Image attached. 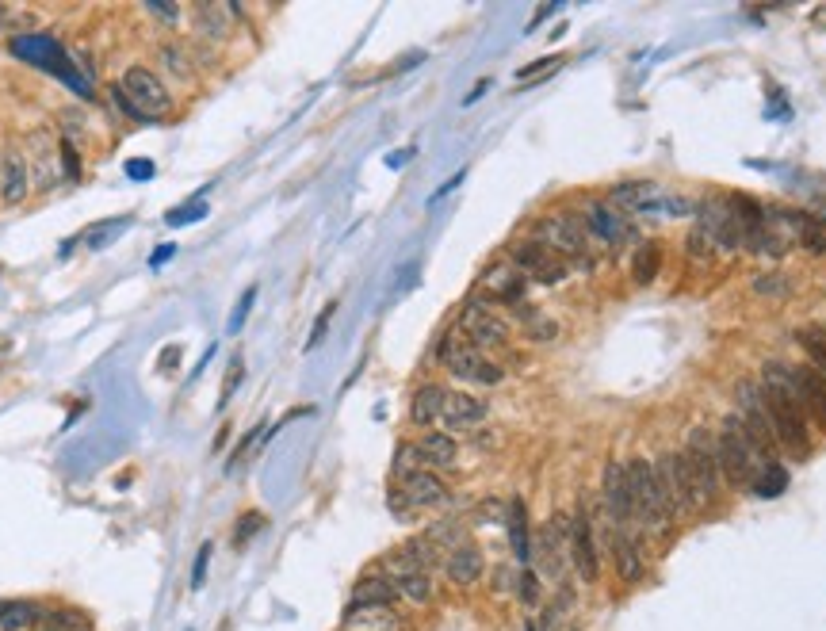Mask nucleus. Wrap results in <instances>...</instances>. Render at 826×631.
I'll return each mask as SVG.
<instances>
[{
    "instance_id": "1",
    "label": "nucleus",
    "mask_w": 826,
    "mask_h": 631,
    "mask_svg": "<svg viewBox=\"0 0 826 631\" xmlns=\"http://www.w3.org/2000/svg\"><path fill=\"white\" fill-rule=\"evenodd\" d=\"M761 398H765V414H769V429L777 436V448L788 456L804 459L811 452V421L796 402L792 391V375L788 364L781 360H765L761 364Z\"/></svg>"
},
{
    "instance_id": "2",
    "label": "nucleus",
    "mask_w": 826,
    "mask_h": 631,
    "mask_svg": "<svg viewBox=\"0 0 826 631\" xmlns=\"http://www.w3.org/2000/svg\"><path fill=\"white\" fill-rule=\"evenodd\" d=\"M544 249H551L566 268H593V257H589V238L586 226L578 211H551V215H540L532 222V234Z\"/></svg>"
},
{
    "instance_id": "3",
    "label": "nucleus",
    "mask_w": 826,
    "mask_h": 631,
    "mask_svg": "<svg viewBox=\"0 0 826 631\" xmlns=\"http://www.w3.org/2000/svg\"><path fill=\"white\" fill-rule=\"evenodd\" d=\"M716 456H719V475H723L727 486H735V490H750L754 479H758L761 467H765V463H773V459H761L758 448L746 440V433H742V425H739V417L735 414L727 417V421H723V429H719Z\"/></svg>"
},
{
    "instance_id": "4",
    "label": "nucleus",
    "mask_w": 826,
    "mask_h": 631,
    "mask_svg": "<svg viewBox=\"0 0 826 631\" xmlns=\"http://www.w3.org/2000/svg\"><path fill=\"white\" fill-rule=\"evenodd\" d=\"M436 364H444L459 383H471V387H498V383H505V368H501L498 360H490L486 352L475 349V345H467V341L459 337V329H448V333L440 337Z\"/></svg>"
},
{
    "instance_id": "5",
    "label": "nucleus",
    "mask_w": 826,
    "mask_h": 631,
    "mask_svg": "<svg viewBox=\"0 0 826 631\" xmlns=\"http://www.w3.org/2000/svg\"><path fill=\"white\" fill-rule=\"evenodd\" d=\"M624 471H628V486H631V501H635V524H643L647 532L662 536L670 532L674 524V513L658 490V479H654V463L647 456H631L624 459Z\"/></svg>"
},
{
    "instance_id": "6",
    "label": "nucleus",
    "mask_w": 826,
    "mask_h": 631,
    "mask_svg": "<svg viewBox=\"0 0 826 631\" xmlns=\"http://www.w3.org/2000/svg\"><path fill=\"white\" fill-rule=\"evenodd\" d=\"M456 329L467 345H475V349L486 352V356L494 349H505L509 337H513V333H509V322H505L486 299H479V295L463 303V310H459L456 318Z\"/></svg>"
},
{
    "instance_id": "7",
    "label": "nucleus",
    "mask_w": 826,
    "mask_h": 631,
    "mask_svg": "<svg viewBox=\"0 0 826 631\" xmlns=\"http://www.w3.org/2000/svg\"><path fill=\"white\" fill-rule=\"evenodd\" d=\"M651 463H654L658 490H662V498H666L674 517L677 513H700V509H704V498H700L693 471H689V463H685L681 452H662V456L651 459Z\"/></svg>"
},
{
    "instance_id": "8",
    "label": "nucleus",
    "mask_w": 826,
    "mask_h": 631,
    "mask_svg": "<svg viewBox=\"0 0 826 631\" xmlns=\"http://www.w3.org/2000/svg\"><path fill=\"white\" fill-rule=\"evenodd\" d=\"M119 88L131 96L134 108L146 115V123H150V119H165V115H173V108H176V96L169 92V85L161 81V73L150 66H142V62H134V66L123 69Z\"/></svg>"
},
{
    "instance_id": "9",
    "label": "nucleus",
    "mask_w": 826,
    "mask_h": 631,
    "mask_svg": "<svg viewBox=\"0 0 826 631\" xmlns=\"http://www.w3.org/2000/svg\"><path fill=\"white\" fill-rule=\"evenodd\" d=\"M505 261L513 264L528 283H540V287H559L566 283L570 268H566L551 249H544L536 238H517L505 245Z\"/></svg>"
},
{
    "instance_id": "10",
    "label": "nucleus",
    "mask_w": 826,
    "mask_h": 631,
    "mask_svg": "<svg viewBox=\"0 0 826 631\" xmlns=\"http://www.w3.org/2000/svg\"><path fill=\"white\" fill-rule=\"evenodd\" d=\"M681 456H685L689 471H693V482H696V490H700V498H704V505H712V501L719 498V490H723L716 436L708 433L704 425H693V429H689V444H685Z\"/></svg>"
},
{
    "instance_id": "11",
    "label": "nucleus",
    "mask_w": 826,
    "mask_h": 631,
    "mask_svg": "<svg viewBox=\"0 0 826 631\" xmlns=\"http://www.w3.org/2000/svg\"><path fill=\"white\" fill-rule=\"evenodd\" d=\"M578 218H582V226H586V238L605 245V249H620V241H628L631 234V218L624 215V211H616L609 199L589 196L586 203H582Z\"/></svg>"
},
{
    "instance_id": "12",
    "label": "nucleus",
    "mask_w": 826,
    "mask_h": 631,
    "mask_svg": "<svg viewBox=\"0 0 826 631\" xmlns=\"http://www.w3.org/2000/svg\"><path fill=\"white\" fill-rule=\"evenodd\" d=\"M379 570H383V574L394 582V589H398V597H402V601H410V605H429V601H433V593H436L433 574H429V570H421V566L413 563L402 547L391 551V555L379 563Z\"/></svg>"
},
{
    "instance_id": "13",
    "label": "nucleus",
    "mask_w": 826,
    "mask_h": 631,
    "mask_svg": "<svg viewBox=\"0 0 826 631\" xmlns=\"http://www.w3.org/2000/svg\"><path fill=\"white\" fill-rule=\"evenodd\" d=\"M27 165H31V184L39 196H50L62 180V157H58V142L50 131H31L27 134Z\"/></svg>"
},
{
    "instance_id": "14",
    "label": "nucleus",
    "mask_w": 826,
    "mask_h": 631,
    "mask_svg": "<svg viewBox=\"0 0 826 631\" xmlns=\"http://www.w3.org/2000/svg\"><path fill=\"white\" fill-rule=\"evenodd\" d=\"M601 501H605V513H609L612 528H635V501H631L628 471L620 459H609L605 471H601Z\"/></svg>"
},
{
    "instance_id": "15",
    "label": "nucleus",
    "mask_w": 826,
    "mask_h": 631,
    "mask_svg": "<svg viewBox=\"0 0 826 631\" xmlns=\"http://www.w3.org/2000/svg\"><path fill=\"white\" fill-rule=\"evenodd\" d=\"M566 555L578 570L582 582H597L601 578V555H597V540H593V521H589V509L578 505V513L570 517V540H566Z\"/></svg>"
},
{
    "instance_id": "16",
    "label": "nucleus",
    "mask_w": 826,
    "mask_h": 631,
    "mask_svg": "<svg viewBox=\"0 0 826 631\" xmlns=\"http://www.w3.org/2000/svg\"><path fill=\"white\" fill-rule=\"evenodd\" d=\"M696 222L708 230V238L716 245V253H742L746 249V238H742L739 222L731 215L727 199H712L704 207H696Z\"/></svg>"
},
{
    "instance_id": "17",
    "label": "nucleus",
    "mask_w": 826,
    "mask_h": 631,
    "mask_svg": "<svg viewBox=\"0 0 826 631\" xmlns=\"http://www.w3.org/2000/svg\"><path fill=\"white\" fill-rule=\"evenodd\" d=\"M524 295H528V280H524L509 261L490 264V268L479 276V299H486L490 306L494 303L517 306V303H524Z\"/></svg>"
},
{
    "instance_id": "18",
    "label": "nucleus",
    "mask_w": 826,
    "mask_h": 631,
    "mask_svg": "<svg viewBox=\"0 0 826 631\" xmlns=\"http://www.w3.org/2000/svg\"><path fill=\"white\" fill-rule=\"evenodd\" d=\"M31 192H35V184H31L27 153H23L20 146H8V150L0 153V203L20 207V203L31 199Z\"/></svg>"
},
{
    "instance_id": "19",
    "label": "nucleus",
    "mask_w": 826,
    "mask_h": 631,
    "mask_svg": "<svg viewBox=\"0 0 826 631\" xmlns=\"http://www.w3.org/2000/svg\"><path fill=\"white\" fill-rule=\"evenodd\" d=\"M788 375H792V391L807 421L826 429V379L811 364H788Z\"/></svg>"
},
{
    "instance_id": "20",
    "label": "nucleus",
    "mask_w": 826,
    "mask_h": 631,
    "mask_svg": "<svg viewBox=\"0 0 826 631\" xmlns=\"http://www.w3.org/2000/svg\"><path fill=\"white\" fill-rule=\"evenodd\" d=\"M486 417H490V402H486V398H479V394L471 391H448L444 410H440V425H444V433L456 436L482 425Z\"/></svg>"
},
{
    "instance_id": "21",
    "label": "nucleus",
    "mask_w": 826,
    "mask_h": 631,
    "mask_svg": "<svg viewBox=\"0 0 826 631\" xmlns=\"http://www.w3.org/2000/svg\"><path fill=\"white\" fill-rule=\"evenodd\" d=\"M398 494H402V501L410 505L413 513L417 509H436V505H448V498H452V490H448V482L440 479L436 471H413V475H406L402 479V486H398Z\"/></svg>"
},
{
    "instance_id": "22",
    "label": "nucleus",
    "mask_w": 826,
    "mask_h": 631,
    "mask_svg": "<svg viewBox=\"0 0 826 631\" xmlns=\"http://www.w3.org/2000/svg\"><path fill=\"white\" fill-rule=\"evenodd\" d=\"M192 16H196V39H203V43L211 46H222L230 35H234V20L241 16L238 4H196L192 8Z\"/></svg>"
},
{
    "instance_id": "23",
    "label": "nucleus",
    "mask_w": 826,
    "mask_h": 631,
    "mask_svg": "<svg viewBox=\"0 0 826 631\" xmlns=\"http://www.w3.org/2000/svg\"><path fill=\"white\" fill-rule=\"evenodd\" d=\"M444 574H448V582H452L456 589L479 586L482 574H486V555H482V547L463 544V547H456V551H448V555H444Z\"/></svg>"
},
{
    "instance_id": "24",
    "label": "nucleus",
    "mask_w": 826,
    "mask_h": 631,
    "mask_svg": "<svg viewBox=\"0 0 826 631\" xmlns=\"http://www.w3.org/2000/svg\"><path fill=\"white\" fill-rule=\"evenodd\" d=\"M417 452H421V459H425V467L429 471H452L459 463V444L452 433H444V429H429V433L417 436Z\"/></svg>"
},
{
    "instance_id": "25",
    "label": "nucleus",
    "mask_w": 826,
    "mask_h": 631,
    "mask_svg": "<svg viewBox=\"0 0 826 631\" xmlns=\"http://www.w3.org/2000/svg\"><path fill=\"white\" fill-rule=\"evenodd\" d=\"M609 551H612V563H616V574L628 582V586H635L639 578H643V551H639V540H635V532H624V528H612L609 536Z\"/></svg>"
},
{
    "instance_id": "26",
    "label": "nucleus",
    "mask_w": 826,
    "mask_h": 631,
    "mask_svg": "<svg viewBox=\"0 0 826 631\" xmlns=\"http://www.w3.org/2000/svg\"><path fill=\"white\" fill-rule=\"evenodd\" d=\"M402 597H398V589H394V582L375 566L371 574H364L360 582H356V589H352V601L348 605H371V609H394Z\"/></svg>"
},
{
    "instance_id": "27",
    "label": "nucleus",
    "mask_w": 826,
    "mask_h": 631,
    "mask_svg": "<svg viewBox=\"0 0 826 631\" xmlns=\"http://www.w3.org/2000/svg\"><path fill=\"white\" fill-rule=\"evenodd\" d=\"M444 398H448V387H440V383H421L410 398V425H417V429H433V425H440Z\"/></svg>"
},
{
    "instance_id": "28",
    "label": "nucleus",
    "mask_w": 826,
    "mask_h": 631,
    "mask_svg": "<svg viewBox=\"0 0 826 631\" xmlns=\"http://www.w3.org/2000/svg\"><path fill=\"white\" fill-rule=\"evenodd\" d=\"M394 628H398L394 609H371V605H348L345 624H341V631H394Z\"/></svg>"
},
{
    "instance_id": "29",
    "label": "nucleus",
    "mask_w": 826,
    "mask_h": 631,
    "mask_svg": "<svg viewBox=\"0 0 826 631\" xmlns=\"http://www.w3.org/2000/svg\"><path fill=\"white\" fill-rule=\"evenodd\" d=\"M157 62H161V69H165V73L173 77L176 85H192V81H196V73H199V69L192 66V54H188V46L173 43V39L157 46Z\"/></svg>"
},
{
    "instance_id": "30",
    "label": "nucleus",
    "mask_w": 826,
    "mask_h": 631,
    "mask_svg": "<svg viewBox=\"0 0 826 631\" xmlns=\"http://www.w3.org/2000/svg\"><path fill=\"white\" fill-rule=\"evenodd\" d=\"M505 521H509V544H513V555H517V563L528 566L532 563V536H528V505H524L521 498L509 501V513H505Z\"/></svg>"
},
{
    "instance_id": "31",
    "label": "nucleus",
    "mask_w": 826,
    "mask_h": 631,
    "mask_svg": "<svg viewBox=\"0 0 826 631\" xmlns=\"http://www.w3.org/2000/svg\"><path fill=\"white\" fill-rule=\"evenodd\" d=\"M131 215H119V218H104V222H92V226H85V234H81V241H85L88 249H108L111 241L119 238V234H127L131 230Z\"/></svg>"
},
{
    "instance_id": "32",
    "label": "nucleus",
    "mask_w": 826,
    "mask_h": 631,
    "mask_svg": "<svg viewBox=\"0 0 826 631\" xmlns=\"http://www.w3.org/2000/svg\"><path fill=\"white\" fill-rule=\"evenodd\" d=\"M43 620L46 605H39V601H12V609L4 612V620H0V631H31Z\"/></svg>"
},
{
    "instance_id": "33",
    "label": "nucleus",
    "mask_w": 826,
    "mask_h": 631,
    "mask_svg": "<svg viewBox=\"0 0 826 631\" xmlns=\"http://www.w3.org/2000/svg\"><path fill=\"white\" fill-rule=\"evenodd\" d=\"M658 272H662V245H658V241L639 245L635 261H631V276H635V283H654L658 280Z\"/></svg>"
},
{
    "instance_id": "34",
    "label": "nucleus",
    "mask_w": 826,
    "mask_h": 631,
    "mask_svg": "<svg viewBox=\"0 0 826 631\" xmlns=\"http://www.w3.org/2000/svg\"><path fill=\"white\" fill-rule=\"evenodd\" d=\"M800 349L807 352V364L826 379V326H807L796 333Z\"/></svg>"
},
{
    "instance_id": "35",
    "label": "nucleus",
    "mask_w": 826,
    "mask_h": 631,
    "mask_svg": "<svg viewBox=\"0 0 826 631\" xmlns=\"http://www.w3.org/2000/svg\"><path fill=\"white\" fill-rule=\"evenodd\" d=\"M758 498H777V494H784L788 490V471H784L781 463L773 459V463H765L758 471V479H754V486H750Z\"/></svg>"
},
{
    "instance_id": "36",
    "label": "nucleus",
    "mask_w": 826,
    "mask_h": 631,
    "mask_svg": "<svg viewBox=\"0 0 826 631\" xmlns=\"http://www.w3.org/2000/svg\"><path fill=\"white\" fill-rule=\"evenodd\" d=\"M46 631H92V616L85 609H46Z\"/></svg>"
},
{
    "instance_id": "37",
    "label": "nucleus",
    "mask_w": 826,
    "mask_h": 631,
    "mask_svg": "<svg viewBox=\"0 0 826 631\" xmlns=\"http://www.w3.org/2000/svg\"><path fill=\"white\" fill-rule=\"evenodd\" d=\"M402 551H406V555H410V559H413L417 566H421V570H429V574H433V566L444 563L440 547H436L433 540H429V536H417V540H410V544L402 547Z\"/></svg>"
},
{
    "instance_id": "38",
    "label": "nucleus",
    "mask_w": 826,
    "mask_h": 631,
    "mask_svg": "<svg viewBox=\"0 0 826 631\" xmlns=\"http://www.w3.org/2000/svg\"><path fill=\"white\" fill-rule=\"evenodd\" d=\"M685 257L693 264H708L712 257H716V245H712V238H708V230L696 222L693 230H689V238H685Z\"/></svg>"
},
{
    "instance_id": "39",
    "label": "nucleus",
    "mask_w": 826,
    "mask_h": 631,
    "mask_svg": "<svg viewBox=\"0 0 826 631\" xmlns=\"http://www.w3.org/2000/svg\"><path fill=\"white\" fill-rule=\"evenodd\" d=\"M413 471H425V459L417 452V440H402V444L394 448V475L406 479Z\"/></svg>"
},
{
    "instance_id": "40",
    "label": "nucleus",
    "mask_w": 826,
    "mask_h": 631,
    "mask_svg": "<svg viewBox=\"0 0 826 631\" xmlns=\"http://www.w3.org/2000/svg\"><path fill=\"white\" fill-rule=\"evenodd\" d=\"M754 291H758L761 299H788V295H792V283H788L784 272H758V276H754Z\"/></svg>"
},
{
    "instance_id": "41",
    "label": "nucleus",
    "mask_w": 826,
    "mask_h": 631,
    "mask_svg": "<svg viewBox=\"0 0 826 631\" xmlns=\"http://www.w3.org/2000/svg\"><path fill=\"white\" fill-rule=\"evenodd\" d=\"M264 524H268V517H264L261 509H249L245 517H241V524L234 528V547H245L257 532H261Z\"/></svg>"
},
{
    "instance_id": "42",
    "label": "nucleus",
    "mask_w": 826,
    "mask_h": 631,
    "mask_svg": "<svg viewBox=\"0 0 826 631\" xmlns=\"http://www.w3.org/2000/svg\"><path fill=\"white\" fill-rule=\"evenodd\" d=\"M58 157H62V173H66L69 184H77L81 180V153H77V146L69 142V138H58Z\"/></svg>"
},
{
    "instance_id": "43",
    "label": "nucleus",
    "mask_w": 826,
    "mask_h": 631,
    "mask_svg": "<svg viewBox=\"0 0 826 631\" xmlns=\"http://www.w3.org/2000/svg\"><path fill=\"white\" fill-rule=\"evenodd\" d=\"M517 597H521V605H528V609H532V605H536V601H540V578H536V570H532V566H524L521 574H517Z\"/></svg>"
},
{
    "instance_id": "44",
    "label": "nucleus",
    "mask_w": 826,
    "mask_h": 631,
    "mask_svg": "<svg viewBox=\"0 0 826 631\" xmlns=\"http://www.w3.org/2000/svg\"><path fill=\"white\" fill-rule=\"evenodd\" d=\"M524 329H528V337H532V341H555V337H559V322L544 318L540 310H536V314H532V318L524 322Z\"/></svg>"
},
{
    "instance_id": "45",
    "label": "nucleus",
    "mask_w": 826,
    "mask_h": 631,
    "mask_svg": "<svg viewBox=\"0 0 826 631\" xmlns=\"http://www.w3.org/2000/svg\"><path fill=\"white\" fill-rule=\"evenodd\" d=\"M333 314H337V303L322 306V314L314 318V326H310V337H306V349H318L322 345V337H326V326L333 322Z\"/></svg>"
},
{
    "instance_id": "46",
    "label": "nucleus",
    "mask_w": 826,
    "mask_h": 631,
    "mask_svg": "<svg viewBox=\"0 0 826 631\" xmlns=\"http://www.w3.org/2000/svg\"><path fill=\"white\" fill-rule=\"evenodd\" d=\"M108 96H111V104H115V108L123 111L127 119H134V123H146V115H142V111L134 108V104H131V96H127V92H123V88H119V85H108Z\"/></svg>"
},
{
    "instance_id": "47",
    "label": "nucleus",
    "mask_w": 826,
    "mask_h": 631,
    "mask_svg": "<svg viewBox=\"0 0 826 631\" xmlns=\"http://www.w3.org/2000/svg\"><path fill=\"white\" fill-rule=\"evenodd\" d=\"M257 303V283L253 287H245V295H241V303H238V310L230 314V333H238L241 326H245V318H249V306Z\"/></svg>"
},
{
    "instance_id": "48",
    "label": "nucleus",
    "mask_w": 826,
    "mask_h": 631,
    "mask_svg": "<svg viewBox=\"0 0 826 631\" xmlns=\"http://www.w3.org/2000/svg\"><path fill=\"white\" fill-rule=\"evenodd\" d=\"M241 379H245V368H241V356H234V364H230V371H226V383H222L218 406H226V402L234 398V387H241Z\"/></svg>"
},
{
    "instance_id": "49",
    "label": "nucleus",
    "mask_w": 826,
    "mask_h": 631,
    "mask_svg": "<svg viewBox=\"0 0 826 631\" xmlns=\"http://www.w3.org/2000/svg\"><path fill=\"white\" fill-rule=\"evenodd\" d=\"M203 215H207V207H203V203H192V207H184V211L165 215V222H169V226H188V222H199Z\"/></svg>"
},
{
    "instance_id": "50",
    "label": "nucleus",
    "mask_w": 826,
    "mask_h": 631,
    "mask_svg": "<svg viewBox=\"0 0 826 631\" xmlns=\"http://www.w3.org/2000/svg\"><path fill=\"white\" fill-rule=\"evenodd\" d=\"M211 551H215V547H211V544H203V547H199L196 566H192V589H199V586H203V578H207V566H211Z\"/></svg>"
},
{
    "instance_id": "51",
    "label": "nucleus",
    "mask_w": 826,
    "mask_h": 631,
    "mask_svg": "<svg viewBox=\"0 0 826 631\" xmlns=\"http://www.w3.org/2000/svg\"><path fill=\"white\" fill-rule=\"evenodd\" d=\"M563 66V58H540V62H532V66L517 69V81H532L536 73H544V69H559Z\"/></svg>"
},
{
    "instance_id": "52",
    "label": "nucleus",
    "mask_w": 826,
    "mask_h": 631,
    "mask_svg": "<svg viewBox=\"0 0 826 631\" xmlns=\"http://www.w3.org/2000/svg\"><path fill=\"white\" fill-rule=\"evenodd\" d=\"M146 12L165 23H180V8H165V4H157V0H146Z\"/></svg>"
},
{
    "instance_id": "53",
    "label": "nucleus",
    "mask_w": 826,
    "mask_h": 631,
    "mask_svg": "<svg viewBox=\"0 0 826 631\" xmlns=\"http://www.w3.org/2000/svg\"><path fill=\"white\" fill-rule=\"evenodd\" d=\"M490 586L498 589V593H505V589L517 586V574H513L509 566H498V570H494V582H490Z\"/></svg>"
},
{
    "instance_id": "54",
    "label": "nucleus",
    "mask_w": 826,
    "mask_h": 631,
    "mask_svg": "<svg viewBox=\"0 0 826 631\" xmlns=\"http://www.w3.org/2000/svg\"><path fill=\"white\" fill-rule=\"evenodd\" d=\"M153 173H157L153 161H127V176H131V180H150Z\"/></svg>"
},
{
    "instance_id": "55",
    "label": "nucleus",
    "mask_w": 826,
    "mask_h": 631,
    "mask_svg": "<svg viewBox=\"0 0 826 631\" xmlns=\"http://www.w3.org/2000/svg\"><path fill=\"white\" fill-rule=\"evenodd\" d=\"M463 176H467V169H463V173H456L452 180H444V188H440V192H433V199H429V203H436V199H444L448 192H456L459 184H463Z\"/></svg>"
},
{
    "instance_id": "56",
    "label": "nucleus",
    "mask_w": 826,
    "mask_h": 631,
    "mask_svg": "<svg viewBox=\"0 0 826 631\" xmlns=\"http://www.w3.org/2000/svg\"><path fill=\"white\" fill-rule=\"evenodd\" d=\"M169 257H176V245H161L157 253L150 257V268H161V264L169 261Z\"/></svg>"
},
{
    "instance_id": "57",
    "label": "nucleus",
    "mask_w": 826,
    "mask_h": 631,
    "mask_svg": "<svg viewBox=\"0 0 826 631\" xmlns=\"http://www.w3.org/2000/svg\"><path fill=\"white\" fill-rule=\"evenodd\" d=\"M486 88H490V81H479V85H475V92H471V96H467L463 104H475V100H479L482 92H486Z\"/></svg>"
},
{
    "instance_id": "58",
    "label": "nucleus",
    "mask_w": 826,
    "mask_h": 631,
    "mask_svg": "<svg viewBox=\"0 0 826 631\" xmlns=\"http://www.w3.org/2000/svg\"><path fill=\"white\" fill-rule=\"evenodd\" d=\"M12 609V601H0V620H4V612Z\"/></svg>"
},
{
    "instance_id": "59",
    "label": "nucleus",
    "mask_w": 826,
    "mask_h": 631,
    "mask_svg": "<svg viewBox=\"0 0 826 631\" xmlns=\"http://www.w3.org/2000/svg\"><path fill=\"white\" fill-rule=\"evenodd\" d=\"M566 631H582V628H566Z\"/></svg>"
}]
</instances>
